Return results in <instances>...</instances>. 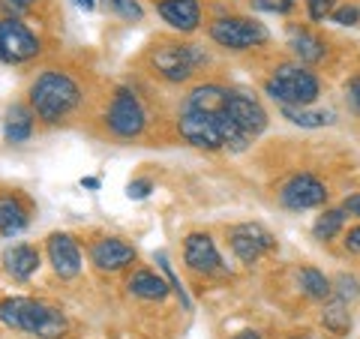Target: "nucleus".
Returning <instances> with one entry per match:
<instances>
[{"label":"nucleus","mask_w":360,"mask_h":339,"mask_svg":"<svg viewBox=\"0 0 360 339\" xmlns=\"http://www.w3.org/2000/svg\"><path fill=\"white\" fill-rule=\"evenodd\" d=\"M78 103H82V87L66 72L45 70L30 84V108L45 123H60L66 115H72L78 108Z\"/></svg>","instance_id":"obj_1"},{"label":"nucleus","mask_w":360,"mask_h":339,"mask_svg":"<svg viewBox=\"0 0 360 339\" xmlns=\"http://www.w3.org/2000/svg\"><path fill=\"white\" fill-rule=\"evenodd\" d=\"M0 321L39 339H60L66 333V315L49 303L30 298H4L0 300Z\"/></svg>","instance_id":"obj_2"},{"label":"nucleus","mask_w":360,"mask_h":339,"mask_svg":"<svg viewBox=\"0 0 360 339\" xmlns=\"http://www.w3.org/2000/svg\"><path fill=\"white\" fill-rule=\"evenodd\" d=\"M264 90L279 105H309V103H315V96L321 94V84H319V78L309 70H303L300 63H283L267 78Z\"/></svg>","instance_id":"obj_3"},{"label":"nucleus","mask_w":360,"mask_h":339,"mask_svg":"<svg viewBox=\"0 0 360 339\" xmlns=\"http://www.w3.org/2000/svg\"><path fill=\"white\" fill-rule=\"evenodd\" d=\"M210 39L231 51H246L255 45H264L270 39L267 27L255 18H240V15H229V18H217L210 25Z\"/></svg>","instance_id":"obj_4"},{"label":"nucleus","mask_w":360,"mask_h":339,"mask_svg":"<svg viewBox=\"0 0 360 339\" xmlns=\"http://www.w3.org/2000/svg\"><path fill=\"white\" fill-rule=\"evenodd\" d=\"M105 123L117 139H139V135L144 132V127H148V115H144L139 96H135L132 90L120 87L115 94V99H111V105H108Z\"/></svg>","instance_id":"obj_5"},{"label":"nucleus","mask_w":360,"mask_h":339,"mask_svg":"<svg viewBox=\"0 0 360 339\" xmlns=\"http://www.w3.org/2000/svg\"><path fill=\"white\" fill-rule=\"evenodd\" d=\"M39 54V39L18 15H6L0 21V60L25 63Z\"/></svg>","instance_id":"obj_6"},{"label":"nucleus","mask_w":360,"mask_h":339,"mask_svg":"<svg viewBox=\"0 0 360 339\" xmlns=\"http://www.w3.org/2000/svg\"><path fill=\"white\" fill-rule=\"evenodd\" d=\"M207 60V54L198 45H160L153 51V66L156 72L168 82H186L195 72V66Z\"/></svg>","instance_id":"obj_7"},{"label":"nucleus","mask_w":360,"mask_h":339,"mask_svg":"<svg viewBox=\"0 0 360 339\" xmlns=\"http://www.w3.org/2000/svg\"><path fill=\"white\" fill-rule=\"evenodd\" d=\"M229 243L243 264H255L264 252H270L276 246V237L258 222H240L229 231Z\"/></svg>","instance_id":"obj_8"},{"label":"nucleus","mask_w":360,"mask_h":339,"mask_svg":"<svg viewBox=\"0 0 360 339\" xmlns=\"http://www.w3.org/2000/svg\"><path fill=\"white\" fill-rule=\"evenodd\" d=\"M279 201H283L288 210H312V207H321L324 201H328V186H324L315 174L303 172V174H295L283 186Z\"/></svg>","instance_id":"obj_9"},{"label":"nucleus","mask_w":360,"mask_h":339,"mask_svg":"<svg viewBox=\"0 0 360 339\" xmlns=\"http://www.w3.org/2000/svg\"><path fill=\"white\" fill-rule=\"evenodd\" d=\"M225 111H229V117L238 123L246 135H262L267 129V111L246 94L225 90Z\"/></svg>","instance_id":"obj_10"},{"label":"nucleus","mask_w":360,"mask_h":339,"mask_svg":"<svg viewBox=\"0 0 360 339\" xmlns=\"http://www.w3.org/2000/svg\"><path fill=\"white\" fill-rule=\"evenodd\" d=\"M45 250H49V262L60 279H72L82 274V250H78V243L70 234H63V231L51 234Z\"/></svg>","instance_id":"obj_11"},{"label":"nucleus","mask_w":360,"mask_h":339,"mask_svg":"<svg viewBox=\"0 0 360 339\" xmlns=\"http://www.w3.org/2000/svg\"><path fill=\"white\" fill-rule=\"evenodd\" d=\"M177 129L189 144H195V148H201V151H219L222 148V139H219L217 123H213L210 115H201V111H184Z\"/></svg>","instance_id":"obj_12"},{"label":"nucleus","mask_w":360,"mask_h":339,"mask_svg":"<svg viewBox=\"0 0 360 339\" xmlns=\"http://www.w3.org/2000/svg\"><path fill=\"white\" fill-rule=\"evenodd\" d=\"M184 258L195 274H217V270H222V258L210 234H201V231L189 234L184 241Z\"/></svg>","instance_id":"obj_13"},{"label":"nucleus","mask_w":360,"mask_h":339,"mask_svg":"<svg viewBox=\"0 0 360 339\" xmlns=\"http://www.w3.org/2000/svg\"><path fill=\"white\" fill-rule=\"evenodd\" d=\"M90 262H94L99 270L115 274V270H123L135 262V246L120 241V237H103V241H96L90 246Z\"/></svg>","instance_id":"obj_14"},{"label":"nucleus","mask_w":360,"mask_h":339,"mask_svg":"<svg viewBox=\"0 0 360 339\" xmlns=\"http://www.w3.org/2000/svg\"><path fill=\"white\" fill-rule=\"evenodd\" d=\"M160 15L174 30L193 33L201 25V4L198 0H160Z\"/></svg>","instance_id":"obj_15"},{"label":"nucleus","mask_w":360,"mask_h":339,"mask_svg":"<svg viewBox=\"0 0 360 339\" xmlns=\"http://www.w3.org/2000/svg\"><path fill=\"white\" fill-rule=\"evenodd\" d=\"M4 267H6V274L13 279L25 282L39 270V250L37 246H30V243L9 246V250L4 252Z\"/></svg>","instance_id":"obj_16"},{"label":"nucleus","mask_w":360,"mask_h":339,"mask_svg":"<svg viewBox=\"0 0 360 339\" xmlns=\"http://www.w3.org/2000/svg\"><path fill=\"white\" fill-rule=\"evenodd\" d=\"M30 222V210L18 196H0V234L13 237L25 231Z\"/></svg>","instance_id":"obj_17"},{"label":"nucleus","mask_w":360,"mask_h":339,"mask_svg":"<svg viewBox=\"0 0 360 339\" xmlns=\"http://www.w3.org/2000/svg\"><path fill=\"white\" fill-rule=\"evenodd\" d=\"M288 45H291V51L297 54L300 63H319V60H324V54H328L324 42L315 37V33L303 30V27H291L288 30Z\"/></svg>","instance_id":"obj_18"},{"label":"nucleus","mask_w":360,"mask_h":339,"mask_svg":"<svg viewBox=\"0 0 360 339\" xmlns=\"http://www.w3.org/2000/svg\"><path fill=\"white\" fill-rule=\"evenodd\" d=\"M127 288L132 291L135 298H141V300H162V298L168 295V291H172V286H168V279L156 276L153 270H135Z\"/></svg>","instance_id":"obj_19"},{"label":"nucleus","mask_w":360,"mask_h":339,"mask_svg":"<svg viewBox=\"0 0 360 339\" xmlns=\"http://www.w3.org/2000/svg\"><path fill=\"white\" fill-rule=\"evenodd\" d=\"M225 108V90L217 84H201L186 96V111H201V115H217Z\"/></svg>","instance_id":"obj_20"},{"label":"nucleus","mask_w":360,"mask_h":339,"mask_svg":"<svg viewBox=\"0 0 360 339\" xmlns=\"http://www.w3.org/2000/svg\"><path fill=\"white\" fill-rule=\"evenodd\" d=\"M4 135L9 144H21L33 135V111L27 105H13L6 111V127Z\"/></svg>","instance_id":"obj_21"},{"label":"nucleus","mask_w":360,"mask_h":339,"mask_svg":"<svg viewBox=\"0 0 360 339\" xmlns=\"http://www.w3.org/2000/svg\"><path fill=\"white\" fill-rule=\"evenodd\" d=\"M213 117V123H217V132H219V139H222V148H231V151H246L250 148V141H252V135H246L238 123H234L231 117H229V111H217V115H210Z\"/></svg>","instance_id":"obj_22"},{"label":"nucleus","mask_w":360,"mask_h":339,"mask_svg":"<svg viewBox=\"0 0 360 339\" xmlns=\"http://www.w3.org/2000/svg\"><path fill=\"white\" fill-rule=\"evenodd\" d=\"M321 324L324 331H330L333 336H345L352 331V312H348V303L333 298L324 303V312H321Z\"/></svg>","instance_id":"obj_23"},{"label":"nucleus","mask_w":360,"mask_h":339,"mask_svg":"<svg viewBox=\"0 0 360 339\" xmlns=\"http://www.w3.org/2000/svg\"><path fill=\"white\" fill-rule=\"evenodd\" d=\"M283 117L291 120L295 127H303V129H315V127H328L333 123V111H312L307 105H283Z\"/></svg>","instance_id":"obj_24"},{"label":"nucleus","mask_w":360,"mask_h":339,"mask_svg":"<svg viewBox=\"0 0 360 339\" xmlns=\"http://www.w3.org/2000/svg\"><path fill=\"white\" fill-rule=\"evenodd\" d=\"M297 282H300V291L312 300H328L333 295V282L315 267H303L297 274Z\"/></svg>","instance_id":"obj_25"},{"label":"nucleus","mask_w":360,"mask_h":339,"mask_svg":"<svg viewBox=\"0 0 360 339\" xmlns=\"http://www.w3.org/2000/svg\"><path fill=\"white\" fill-rule=\"evenodd\" d=\"M342 222H345V210H342V207H336V210H324L321 217L315 219V225H312L315 241H321V243L333 241V237L342 231Z\"/></svg>","instance_id":"obj_26"},{"label":"nucleus","mask_w":360,"mask_h":339,"mask_svg":"<svg viewBox=\"0 0 360 339\" xmlns=\"http://www.w3.org/2000/svg\"><path fill=\"white\" fill-rule=\"evenodd\" d=\"M103 6L108 13L120 15L123 21H141L144 18V9H141L139 0H103Z\"/></svg>","instance_id":"obj_27"},{"label":"nucleus","mask_w":360,"mask_h":339,"mask_svg":"<svg viewBox=\"0 0 360 339\" xmlns=\"http://www.w3.org/2000/svg\"><path fill=\"white\" fill-rule=\"evenodd\" d=\"M156 262H160V267H162V274H165V279H168V286H172V291L180 298V303H184V309H193V300L186 298V291H184V286H180V279L174 276V270H172V262H168V255H165V252H156Z\"/></svg>","instance_id":"obj_28"},{"label":"nucleus","mask_w":360,"mask_h":339,"mask_svg":"<svg viewBox=\"0 0 360 339\" xmlns=\"http://www.w3.org/2000/svg\"><path fill=\"white\" fill-rule=\"evenodd\" d=\"M333 295L340 298V300H354V298H360V282L354 279V276H348V274H340L333 279Z\"/></svg>","instance_id":"obj_29"},{"label":"nucleus","mask_w":360,"mask_h":339,"mask_svg":"<svg viewBox=\"0 0 360 339\" xmlns=\"http://www.w3.org/2000/svg\"><path fill=\"white\" fill-rule=\"evenodd\" d=\"M330 18L336 21V25H342V27H352L360 21V6H352V4H345V6H336Z\"/></svg>","instance_id":"obj_30"},{"label":"nucleus","mask_w":360,"mask_h":339,"mask_svg":"<svg viewBox=\"0 0 360 339\" xmlns=\"http://www.w3.org/2000/svg\"><path fill=\"white\" fill-rule=\"evenodd\" d=\"M255 9H262V13H274V15H285L295 9V0H252Z\"/></svg>","instance_id":"obj_31"},{"label":"nucleus","mask_w":360,"mask_h":339,"mask_svg":"<svg viewBox=\"0 0 360 339\" xmlns=\"http://www.w3.org/2000/svg\"><path fill=\"white\" fill-rule=\"evenodd\" d=\"M307 9H309L312 21H324V18H330V13L336 9V0H307Z\"/></svg>","instance_id":"obj_32"},{"label":"nucleus","mask_w":360,"mask_h":339,"mask_svg":"<svg viewBox=\"0 0 360 339\" xmlns=\"http://www.w3.org/2000/svg\"><path fill=\"white\" fill-rule=\"evenodd\" d=\"M150 189H153V180L139 177V180H132V184L127 186V196L135 198V201H141V198H148V196H150Z\"/></svg>","instance_id":"obj_33"},{"label":"nucleus","mask_w":360,"mask_h":339,"mask_svg":"<svg viewBox=\"0 0 360 339\" xmlns=\"http://www.w3.org/2000/svg\"><path fill=\"white\" fill-rule=\"evenodd\" d=\"M33 4H37V0H0V6H4L9 15H25L27 9H33Z\"/></svg>","instance_id":"obj_34"},{"label":"nucleus","mask_w":360,"mask_h":339,"mask_svg":"<svg viewBox=\"0 0 360 339\" xmlns=\"http://www.w3.org/2000/svg\"><path fill=\"white\" fill-rule=\"evenodd\" d=\"M345 94H348V105L354 108V115H360V75H354L352 82H348Z\"/></svg>","instance_id":"obj_35"},{"label":"nucleus","mask_w":360,"mask_h":339,"mask_svg":"<svg viewBox=\"0 0 360 339\" xmlns=\"http://www.w3.org/2000/svg\"><path fill=\"white\" fill-rule=\"evenodd\" d=\"M345 250L360 252V225H354V229H348V234H345Z\"/></svg>","instance_id":"obj_36"},{"label":"nucleus","mask_w":360,"mask_h":339,"mask_svg":"<svg viewBox=\"0 0 360 339\" xmlns=\"http://www.w3.org/2000/svg\"><path fill=\"white\" fill-rule=\"evenodd\" d=\"M342 210H348V213H354V217H360V192H357V196H348V198H345Z\"/></svg>","instance_id":"obj_37"},{"label":"nucleus","mask_w":360,"mask_h":339,"mask_svg":"<svg viewBox=\"0 0 360 339\" xmlns=\"http://www.w3.org/2000/svg\"><path fill=\"white\" fill-rule=\"evenodd\" d=\"M72 4L78 9H84V13H94V9H96V0H72Z\"/></svg>","instance_id":"obj_38"},{"label":"nucleus","mask_w":360,"mask_h":339,"mask_svg":"<svg viewBox=\"0 0 360 339\" xmlns=\"http://www.w3.org/2000/svg\"><path fill=\"white\" fill-rule=\"evenodd\" d=\"M231 339H264L262 333H255V331H240L238 336H231Z\"/></svg>","instance_id":"obj_39"},{"label":"nucleus","mask_w":360,"mask_h":339,"mask_svg":"<svg viewBox=\"0 0 360 339\" xmlns=\"http://www.w3.org/2000/svg\"><path fill=\"white\" fill-rule=\"evenodd\" d=\"M82 186H87V189H99V180H96V177H84V180H82Z\"/></svg>","instance_id":"obj_40"},{"label":"nucleus","mask_w":360,"mask_h":339,"mask_svg":"<svg viewBox=\"0 0 360 339\" xmlns=\"http://www.w3.org/2000/svg\"><path fill=\"white\" fill-rule=\"evenodd\" d=\"M291 339H315V336H291Z\"/></svg>","instance_id":"obj_41"}]
</instances>
